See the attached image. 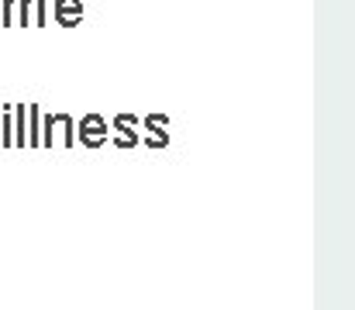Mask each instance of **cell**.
<instances>
[{"label": "cell", "instance_id": "9c48e42d", "mask_svg": "<svg viewBox=\"0 0 355 310\" xmlns=\"http://www.w3.org/2000/svg\"><path fill=\"white\" fill-rule=\"evenodd\" d=\"M141 128H148L152 135H166L169 117H166V114H148V117H141Z\"/></svg>", "mask_w": 355, "mask_h": 310}, {"label": "cell", "instance_id": "3957f363", "mask_svg": "<svg viewBox=\"0 0 355 310\" xmlns=\"http://www.w3.org/2000/svg\"><path fill=\"white\" fill-rule=\"evenodd\" d=\"M76 131H80V145L83 148H101L107 141V117L104 114H83Z\"/></svg>", "mask_w": 355, "mask_h": 310}, {"label": "cell", "instance_id": "ba28073f", "mask_svg": "<svg viewBox=\"0 0 355 310\" xmlns=\"http://www.w3.org/2000/svg\"><path fill=\"white\" fill-rule=\"evenodd\" d=\"M0 145L14 148V117H10V103H3V131H0Z\"/></svg>", "mask_w": 355, "mask_h": 310}, {"label": "cell", "instance_id": "5b68a950", "mask_svg": "<svg viewBox=\"0 0 355 310\" xmlns=\"http://www.w3.org/2000/svg\"><path fill=\"white\" fill-rule=\"evenodd\" d=\"M52 14L62 28H76L83 21V0H52Z\"/></svg>", "mask_w": 355, "mask_h": 310}, {"label": "cell", "instance_id": "277c9868", "mask_svg": "<svg viewBox=\"0 0 355 310\" xmlns=\"http://www.w3.org/2000/svg\"><path fill=\"white\" fill-rule=\"evenodd\" d=\"M111 128L118 131V135H114V145H118V148H135V145L141 141V135H138L141 117H135V114H114Z\"/></svg>", "mask_w": 355, "mask_h": 310}, {"label": "cell", "instance_id": "52a82bcc", "mask_svg": "<svg viewBox=\"0 0 355 310\" xmlns=\"http://www.w3.org/2000/svg\"><path fill=\"white\" fill-rule=\"evenodd\" d=\"M28 148H42V107L28 103Z\"/></svg>", "mask_w": 355, "mask_h": 310}, {"label": "cell", "instance_id": "7a4b0ae2", "mask_svg": "<svg viewBox=\"0 0 355 310\" xmlns=\"http://www.w3.org/2000/svg\"><path fill=\"white\" fill-rule=\"evenodd\" d=\"M42 145H66L76 148V121L69 114H42Z\"/></svg>", "mask_w": 355, "mask_h": 310}, {"label": "cell", "instance_id": "8992f818", "mask_svg": "<svg viewBox=\"0 0 355 310\" xmlns=\"http://www.w3.org/2000/svg\"><path fill=\"white\" fill-rule=\"evenodd\" d=\"M10 117H14V148L28 145V103H10Z\"/></svg>", "mask_w": 355, "mask_h": 310}, {"label": "cell", "instance_id": "6da1fadb", "mask_svg": "<svg viewBox=\"0 0 355 310\" xmlns=\"http://www.w3.org/2000/svg\"><path fill=\"white\" fill-rule=\"evenodd\" d=\"M3 28H42L49 24V0H0Z\"/></svg>", "mask_w": 355, "mask_h": 310}]
</instances>
